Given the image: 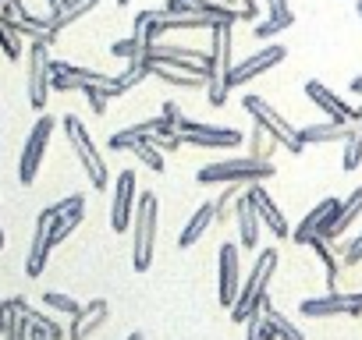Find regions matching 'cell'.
<instances>
[{
  "mask_svg": "<svg viewBox=\"0 0 362 340\" xmlns=\"http://www.w3.org/2000/svg\"><path fill=\"white\" fill-rule=\"evenodd\" d=\"M277 174V166L270 159H252V156H238V159H217L199 166L196 181L199 185H256V181H270Z\"/></svg>",
  "mask_w": 362,
  "mask_h": 340,
  "instance_id": "cell-2",
  "label": "cell"
},
{
  "mask_svg": "<svg viewBox=\"0 0 362 340\" xmlns=\"http://www.w3.org/2000/svg\"><path fill=\"white\" fill-rule=\"evenodd\" d=\"M242 110H245V114H249V117H252V121H256V124H259V128H263V131H267V135H270V138L281 145V149H288L291 156H298V152L305 149V145L298 142V128H291V124H288V121H284V117H281V114H277V110H274V107L263 99V96L245 92Z\"/></svg>",
  "mask_w": 362,
  "mask_h": 340,
  "instance_id": "cell-5",
  "label": "cell"
},
{
  "mask_svg": "<svg viewBox=\"0 0 362 340\" xmlns=\"http://www.w3.org/2000/svg\"><path fill=\"white\" fill-rule=\"evenodd\" d=\"M355 11H358V18H362V0H355Z\"/></svg>",
  "mask_w": 362,
  "mask_h": 340,
  "instance_id": "cell-51",
  "label": "cell"
},
{
  "mask_svg": "<svg viewBox=\"0 0 362 340\" xmlns=\"http://www.w3.org/2000/svg\"><path fill=\"white\" fill-rule=\"evenodd\" d=\"M110 54H114V57H124V61H142V43H139L135 36H128V40L114 43Z\"/></svg>",
  "mask_w": 362,
  "mask_h": 340,
  "instance_id": "cell-39",
  "label": "cell"
},
{
  "mask_svg": "<svg viewBox=\"0 0 362 340\" xmlns=\"http://www.w3.org/2000/svg\"><path fill=\"white\" fill-rule=\"evenodd\" d=\"M50 213L43 210L40 220H36V231H33V248H29V259H25V273L29 277H40L47 269V259H50Z\"/></svg>",
  "mask_w": 362,
  "mask_h": 340,
  "instance_id": "cell-19",
  "label": "cell"
},
{
  "mask_svg": "<svg viewBox=\"0 0 362 340\" xmlns=\"http://www.w3.org/2000/svg\"><path fill=\"white\" fill-rule=\"evenodd\" d=\"M96 4H100V0H68L61 15H50V18H47V29H50V36H61V29H68L71 22H78L82 15H89Z\"/></svg>",
  "mask_w": 362,
  "mask_h": 340,
  "instance_id": "cell-25",
  "label": "cell"
},
{
  "mask_svg": "<svg viewBox=\"0 0 362 340\" xmlns=\"http://www.w3.org/2000/svg\"><path fill=\"white\" fill-rule=\"evenodd\" d=\"M358 163H362V121L351 124V131L344 138V156H341V166L344 170H355Z\"/></svg>",
  "mask_w": 362,
  "mask_h": 340,
  "instance_id": "cell-31",
  "label": "cell"
},
{
  "mask_svg": "<svg viewBox=\"0 0 362 340\" xmlns=\"http://www.w3.org/2000/svg\"><path fill=\"white\" fill-rule=\"evenodd\" d=\"M348 89H351V92H355V96H362V75H355V78H351V82H348Z\"/></svg>",
  "mask_w": 362,
  "mask_h": 340,
  "instance_id": "cell-48",
  "label": "cell"
},
{
  "mask_svg": "<svg viewBox=\"0 0 362 340\" xmlns=\"http://www.w3.org/2000/svg\"><path fill=\"white\" fill-rule=\"evenodd\" d=\"M214 220H217V210H214V202H203L196 213H192V220L181 227V234H177V245L181 248H192L210 227H214Z\"/></svg>",
  "mask_w": 362,
  "mask_h": 340,
  "instance_id": "cell-22",
  "label": "cell"
},
{
  "mask_svg": "<svg viewBox=\"0 0 362 340\" xmlns=\"http://www.w3.org/2000/svg\"><path fill=\"white\" fill-rule=\"evenodd\" d=\"M124 340H146V336H142V333H139V329H135V333H128V336H124Z\"/></svg>",
  "mask_w": 362,
  "mask_h": 340,
  "instance_id": "cell-50",
  "label": "cell"
},
{
  "mask_svg": "<svg viewBox=\"0 0 362 340\" xmlns=\"http://www.w3.org/2000/svg\"><path fill=\"white\" fill-rule=\"evenodd\" d=\"M274 149H277V142L256 124V128L249 131V156H252V159H270Z\"/></svg>",
  "mask_w": 362,
  "mask_h": 340,
  "instance_id": "cell-34",
  "label": "cell"
},
{
  "mask_svg": "<svg viewBox=\"0 0 362 340\" xmlns=\"http://www.w3.org/2000/svg\"><path fill=\"white\" fill-rule=\"evenodd\" d=\"M0 50L8 54V61H22V36L4 22H0Z\"/></svg>",
  "mask_w": 362,
  "mask_h": 340,
  "instance_id": "cell-36",
  "label": "cell"
},
{
  "mask_svg": "<svg viewBox=\"0 0 362 340\" xmlns=\"http://www.w3.org/2000/svg\"><path fill=\"white\" fill-rule=\"evenodd\" d=\"M110 319V305L103 301V298H96V301H89L86 308H82V315H75L71 319V329H68V340H89L103 322Z\"/></svg>",
  "mask_w": 362,
  "mask_h": 340,
  "instance_id": "cell-20",
  "label": "cell"
},
{
  "mask_svg": "<svg viewBox=\"0 0 362 340\" xmlns=\"http://www.w3.org/2000/svg\"><path fill=\"white\" fill-rule=\"evenodd\" d=\"M305 96H309L323 114H330V121H337V124H355V107H348L341 96H334L320 78H309V82H305Z\"/></svg>",
  "mask_w": 362,
  "mask_h": 340,
  "instance_id": "cell-17",
  "label": "cell"
},
{
  "mask_svg": "<svg viewBox=\"0 0 362 340\" xmlns=\"http://www.w3.org/2000/svg\"><path fill=\"white\" fill-rule=\"evenodd\" d=\"M54 128H57V121H54L50 114H43V117L33 124V131H29V138H25V145H22V159H18V181H22V185H33V181H36Z\"/></svg>",
  "mask_w": 362,
  "mask_h": 340,
  "instance_id": "cell-8",
  "label": "cell"
},
{
  "mask_svg": "<svg viewBox=\"0 0 362 340\" xmlns=\"http://www.w3.org/2000/svg\"><path fill=\"white\" fill-rule=\"evenodd\" d=\"M298 312L305 319H327V315H362V291L341 294V291H327L323 298H305L298 305Z\"/></svg>",
  "mask_w": 362,
  "mask_h": 340,
  "instance_id": "cell-9",
  "label": "cell"
},
{
  "mask_svg": "<svg viewBox=\"0 0 362 340\" xmlns=\"http://www.w3.org/2000/svg\"><path fill=\"white\" fill-rule=\"evenodd\" d=\"M64 4H68V0H47V8H50V15H61V11H64Z\"/></svg>",
  "mask_w": 362,
  "mask_h": 340,
  "instance_id": "cell-46",
  "label": "cell"
},
{
  "mask_svg": "<svg viewBox=\"0 0 362 340\" xmlns=\"http://www.w3.org/2000/svg\"><path fill=\"white\" fill-rule=\"evenodd\" d=\"M259 329H263V308L245 319V340H259Z\"/></svg>",
  "mask_w": 362,
  "mask_h": 340,
  "instance_id": "cell-41",
  "label": "cell"
},
{
  "mask_svg": "<svg viewBox=\"0 0 362 340\" xmlns=\"http://www.w3.org/2000/svg\"><path fill=\"white\" fill-rule=\"evenodd\" d=\"M302 245H309V248L320 255V262H323V269H327V287L334 291V284H337V273H341V259L330 252V241H323L320 234H309Z\"/></svg>",
  "mask_w": 362,
  "mask_h": 340,
  "instance_id": "cell-28",
  "label": "cell"
},
{
  "mask_svg": "<svg viewBox=\"0 0 362 340\" xmlns=\"http://www.w3.org/2000/svg\"><path fill=\"white\" fill-rule=\"evenodd\" d=\"M4 326H8V301L0 298V333H4Z\"/></svg>",
  "mask_w": 362,
  "mask_h": 340,
  "instance_id": "cell-47",
  "label": "cell"
},
{
  "mask_svg": "<svg viewBox=\"0 0 362 340\" xmlns=\"http://www.w3.org/2000/svg\"><path fill=\"white\" fill-rule=\"evenodd\" d=\"M156 252V195L142 192L135 199V217H132V266L135 273H146L153 266Z\"/></svg>",
  "mask_w": 362,
  "mask_h": 340,
  "instance_id": "cell-4",
  "label": "cell"
},
{
  "mask_svg": "<svg viewBox=\"0 0 362 340\" xmlns=\"http://www.w3.org/2000/svg\"><path fill=\"white\" fill-rule=\"evenodd\" d=\"M29 340H50V333L40 329V326H29Z\"/></svg>",
  "mask_w": 362,
  "mask_h": 340,
  "instance_id": "cell-45",
  "label": "cell"
},
{
  "mask_svg": "<svg viewBox=\"0 0 362 340\" xmlns=\"http://www.w3.org/2000/svg\"><path fill=\"white\" fill-rule=\"evenodd\" d=\"M64 135H68V142H71V149H75V156H78L82 170L89 174L93 188L107 192V163H103L100 149L93 145V138H89L86 124H82V121H78L75 114H68V117H64Z\"/></svg>",
  "mask_w": 362,
  "mask_h": 340,
  "instance_id": "cell-6",
  "label": "cell"
},
{
  "mask_svg": "<svg viewBox=\"0 0 362 340\" xmlns=\"http://www.w3.org/2000/svg\"><path fill=\"white\" fill-rule=\"evenodd\" d=\"M358 217H362V188H355V192L341 202V210H334V213L316 227V234H320L323 241H337V238H341Z\"/></svg>",
  "mask_w": 362,
  "mask_h": 340,
  "instance_id": "cell-15",
  "label": "cell"
},
{
  "mask_svg": "<svg viewBox=\"0 0 362 340\" xmlns=\"http://www.w3.org/2000/svg\"><path fill=\"white\" fill-rule=\"evenodd\" d=\"M132 217H135V170H121L110 202V231L114 234L132 231Z\"/></svg>",
  "mask_w": 362,
  "mask_h": 340,
  "instance_id": "cell-13",
  "label": "cell"
},
{
  "mask_svg": "<svg viewBox=\"0 0 362 340\" xmlns=\"http://www.w3.org/2000/svg\"><path fill=\"white\" fill-rule=\"evenodd\" d=\"M4 241H8V238H4V227H0V248H4Z\"/></svg>",
  "mask_w": 362,
  "mask_h": 340,
  "instance_id": "cell-52",
  "label": "cell"
},
{
  "mask_svg": "<svg viewBox=\"0 0 362 340\" xmlns=\"http://www.w3.org/2000/svg\"><path fill=\"white\" fill-rule=\"evenodd\" d=\"M11 305H15V308H22V315H25L33 326L47 329V333H50V340H64V326H61L57 319H50L47 312L33 308V301H29V298H22V294H18V298H11Z\"/></svg>",
  "mask_w": 362,
  "mask_h": 340,
  "instance_id": "cell-26",
  "label": "cell"
},
{
  "mask_svg": "<svg viewBox=\"0 0 362 340\" xmlns=\"http://www.w3.org/2000/svg\"><path fill=\"white\" fill-rule=\"evenodd\" d=\"M163 15L167 18H189V15H199V8L189 4V0H163Z\"/></svg>",
  "mask_w": 362,
  "mask_h": 340,
  "instance_id": "cell-40",
  "label": "cell"
},
{
  "mask_svg": "<svg viewBox=\"0 0 362 340\" xmlns=\"http://www.w3.org/2000/svg\"><path fill=\"white\" fill-rule=\"evenodd\" d=\"M107 145H110V149H117V152H121V149H132V152H135V159H142L149 170H156V174H163V170H167V166H163V152L149 142V135H135L132 128H124V131L110 135V142H107Z\"/></svg>",
  "mask_w": 362,
  "mask_h": 340,
  "instance_id": "cell-14",
  "label": "cell"
},
{
  "mask_svg": "<svg viewBox=\"0 0 362 340\" xmlns=\"http://www.w3.org/2000/svg\"><path fill=\"white\" fill-rule=\"evenodd\" d=\"M263 315H267V322L277 329V340H305V336H302V329H298V326H295L284 312H277L270 298H267V305H263Z\"/></svg>",
  "mask_w": 362,
  "mask_h": 340,
  "instance_id": "cell-29",
  "label": "cell"
},
{
  "mask_svg": "<svg viewBox=\"0 0 362 340\" xmlns=\"http://www.w3.org/2000/svg\"><path fill=\"white\" fill-rule=\"evenodd\" d=\"M267 8H270V18H277V15H288L291 8H288V0H267Z\"/></svg>",
  "mask_w": 362,
  "mask_h": 340,
  "instance_id": "cell-44",
  "label": "cell"
},
{
  "mask_svg": "<svg viewBox=\"0 0 362 340\" xmlns=\"http://www.w3.org/2000/svg\"><path fill=\"white\" fill-rule=\"evenodd\" d=\"M235 220H238V245L242 248H256L259 245V210H256V202L249 199V188L242 185V192L235 195Z\"/></svg>",
  "mask_w": 362,
  "mask_h": 340,
  "instance_id": "cell-16",
  "label": "cell"
},
{
  "mask_svg": "<svg viewBox=\"0 0 362 340\" xmlns=\"http://www.w3.org/2000/svg\"><path fill=\"white\" fill-rule=\"evenodd\" d=\"M29 319L22 315V308H15L11 301H8V326H4V333H0V336H4V340H29Z\"/></svg>",
  "mask_w": 362,
  "mask_h": 340,
  "instance_id": "cell-32",
  "label": "cell"
},
{
  "mask_svg": "<svg viewBox=\"0 0 362 340\" xmlns=\"http://www.w3.org/2000/svg\"><path fill=\"white\" fill-rule=\"evenodd\" d=\"M228 4H238L245 22H259V4H256V0H228Z\"/></svg>",
  "mask_w": 362,
  "mask_h": 340,
  "instance_id": "cell-42",
  "label": "cell"
},
{
  "mask_svg": "<svg viewBox=\"0 0 362 340\" xmlns=\"http://www.w3.org/2000/svg\"><path fill=\"white\" fill-rule=\"evenodd\" d=\"M284 57H288V50H284L281 43H270V47H263L259 54H252V57H245V61H238V64L231 68V75H228V89L249 85L252 78H259V75H267L270 68H277Z\"/></svg>",
  "mask_w": 362,
  "mask_h": 340,
  "instance_id": "cell-11",
  "label": "cell"
},
{
  "mask_svg": "<svg viewBox=\"0 0 362 340\" xmlns=\"http://www.w3.org/2000/svg\"><path fill=\"white\" fill-rule=\"evenodd\" d=\"M117 4H121V8H124V4H132V0H117Z\"/></svg>",
  "mask_w": 362,
  "mask_h": 340,
  "instance_id": "cell-53",
  "label": "cell"
},
{
  "mask_svg": "<svg viewBox=\"0 0 362 340\" xmlns=\"http://www.w3.org/2000/svg\"><path fill=\"white\" fill-rule=\"evenodd\" d=\"M86 210H75V213H61V217H50V245L57 248L64 238H71V231L82 224Z\"/></svg>",
  "mask_w": 362,
  "mask_h": 340,
  "instance_id": "cell-30",
  "label": "cell"
},
{
  "mask_svg": "<svg viewBox=\"0 0 362 340\" xmlns=\"http://www.w3.org/2000/svg\"><path fill=\"white\" fill-rule=\"evenodd\" d=\"M189 4H196V8H203V4H228V0H189Z\"/></svg>",
  "mask_w": 362,
  "mask_h": 340,
  "instance_id": "cell-49",
  "label": "cell"
},
{
  "mask_svg": "<svg viewBox=\"0 0 362 340\" xmlns=\"http://www.w3.org/2000/svg\"><path fill=\"white\" fill-rule=\"evenodd\" d=\"M238 291H242V255H238V245L224 241L221 252H217V294H221V305L231 308Z\"/></svg>",
  "mask_w": 362,
  "mask_h": 340,
  "instance_id": "cell-10",
  "label": "cell"
},
{
  "mask_svg": "<svg viewBox=\"0 0 362 340\" xmlns=\"http://www.w3.org/2000/svg\"><path fill=\"white\" fill-rule=\"evenodd\" d=\"M177 131L189 145H199V149H238L245 142V135L238 128H217V124H203V121H189V117L177 121Z\"/></svg>",
  "mask_w": 362,
  "mask_h": 340,
  "instance_id": "cell-7",
  "label": "cell"
},
{
  "mask_svg": "<svg viewBox=\"0 0 362 340\" xmlns=\"http://www.w3.org/2000/svg\"><path fill=\"white\" fill-rule=\"evenodd\" d=\"M351 124H337V121H327V124H309V128H298V142L302 145H323V142H337V138H348Z\"/></svg>",
  "mask_w": 362,
  "mask_h": 340,
  "instance_id": "cell-23",
  "label": "cell"
},
{
  "mask_svg": "<svg viewBox=\"0 0 362 340\" xmlns=\"http://www.w3.org/2000/svg\"><path fill=\"white\" fill-rule=\"evenodd\" d=\"M291 25H295V15L288 11V15H277V18H263V22H256L252 36H256V40H274L277 32H284V29H291Z\"/></svg>",
  "mask_w": 362,
  "mask_h": 340,
  "instance_id": "cell-33",
  "label": "cell"
},
{
  "mask_svg": "<svg viewBox=\"0 0 362 340\" xmlns=\"http://www.w3.org/2000/svg\"><path fill=\"white\" fill-rule=\"evenodd\" d=\"M249 188V199L256 202V210H259V220L274 231V238H291V227H288V220H284V213L277 210V202L267 195V188H263V181H256V185H245Z\"/></svg>",
  "mask_w": 362,
  "mask_h": 340,
  "instance_id": "cell-18",
  "label": "cell"
},
{
  "mask_svg": "<svg viewBox=\"0 0 362 340\" xmlns=\"http://www.w3.org/2000/svg\"><path fill=\"white\" fill-rule=\"evenodd\" d=\"M146 78H149V68H146L142 61H128V68H124L121 75H110L100 92H103L107 99H114V96H124V92H132L135 85H142Z\"/></svg>",
  "mask_w": 362,
  "mask_h": 340,
  "instance_id": "cell-21",
  "label": "cell"
},
{
  "mask_svg": "<svg viewBox=\"0 0 362 340\" xmlns=\"http://www.w3.org/2000/svg\"><path fill=\"white\" fill-rule=\"evenodd\" d=\"M337 259H341V266H358L362 262V231L351 238V241H344V245H337Z\"/></svg>",
  "mask_w": 362,
  "mask_h": 340,
  "instance_id": "cell-37",
  "label": "cell"
},
{
  "mask_svg": "<svg viewBox=\"0 0 362 340\" xmlns=\"http://www.w3.org/2000/svg\"><path fill=\"white\" fill-rule=\"evenodd\" d=\"M43 305L54 308V312H64V315H71V319L82 315V308H86V305H78L75 298H68V294H61V291H47V294H43Z\"/></svg>",
  "mask_w": 362,
  "mask_h": 340,
  "instance_id": "cell-35",
  "label": "cell"
},
{
  "mask_svg": "<svg viewBox=\"0 0 362 340\" xmlns=\"http://www.w3.org/2000/svg\"><path fill=\"white\" fill-rule=\"evenodd\" d=\"M153 78H160L163 85H174V89H203L206 78L199 75H189V71H174V68H163V64H146Z\"/></svg>",
  "mask_w": 362,
  "mask_h": 340,
  "instance_id": "cell-27",
  "label": "cell"
},
{
  "mask_svg": "<svg viewBox=\"0 0 362 340\" xmlns=\"http://www.w3.org/2000/svg\"><path fill=\"white\" fill-rule=\"evenodd\" d=\"M0 340H4V336H0Z\"/></svg>",
  "mask_w": 362,
  "mask_h": 340,
  "instance_id": "cell-54",
  "label": "cell"
},
{
  "mask_svg": "<svg viewBox=\"0 0 362 340\" xmlns=\"http://www.w3.org/2000/svg\"><path fill=\"white\" fill-rule=\"evenodd\" d=\"M274 269H277V248H263L256 255V262L249 266V280H242V291H238V298L231 305V319L235 322H245L252 312H259L267 305V298H270L267 284H270Z\"/></svg>",
  "mask_w": 362,
  "mask_h": 340,
  "instance_id": "cell-3",
  "label": "cell"
},
{
  "mask_svg": "<svg viewBox=\"0 0 362 340\" xmlns=\"http://www.w3.org/2000/svg\"><path fill=\"white\" fill-rule=\"evenodd\" d=\"M231 29L235 25H228V22H214L210 25V61H206V68H210V85H206V99H210V107H224L228 103V75H231V68H235V61H231V47H235V36H231Z\"/></svg>",
  "mask_w": 362,
  "mask_h": 340,
  "instance_id": "cell-1",
  "label": "cell"
},
{
  "mask_svg": "<svg viewBox=\"0 0 362 340\" xmlns=\"http://www.w3.org/2000/svg\"><path fill=\"white\" fill-rule=\"evenodd\" d=\"M160 117H163L167 124H174V128H177V121H181V107H177L174 99H167V103L160 107Z\"/></svg>",
  "mask_w": 362,
  "mask_h": 340,
  "instance_id": "cell-43",
  "label": "cell"
},
{
  "mask_svg": "<svg viewBox=\"0 0 362 340\" xmlns=\"http://www.w3.org/2000/svg\"><path fill=\"white\" fill-rule=\"evenodd\" d=\"M334 210H341V199H323V202H316V206H313V210H309V213L302 217V224H298V227L291 231V238H295V241L302 245V241H305L309 234H316V227H320V224H323V220H327V217H330Z\"/></svg>",
  "mask_w": 362,
  "mask_h": 340,
  "instance_id": "cell-24",
  "label": "cell"
},
{
  "mask_svg": "<svg viewBox=\"0 0 362 340\" xmlns=\"http://www.w3.org/2000/svg\"><path fill=\"white\" fill-rule=\"evenodd\" d=\"M50 47L47 43H33L29 47V103L33 110H43L50 99Z\"/></svg>",
  "mask_w": 362,
  "mask_h": 340,
  "instance_id": "cell-12",
  "label": "cell"
},
{
  "mask_svg": "<svg viewBox=\"0 0 362 340\" xmlns=\"http://www.w3.org/2000/svg\"><path fill=\"white\" fill-rule=\"evenodd\" d=\"M78 92L89 99V107H93V114L96 117H107V96L100 92V85H89V82H78Z\"/></svg>",
  "mask_w": 362,
  "mask_h": 340,
  "instance_id": "cell-38",
  "label": "cell"
}]
</instances>
